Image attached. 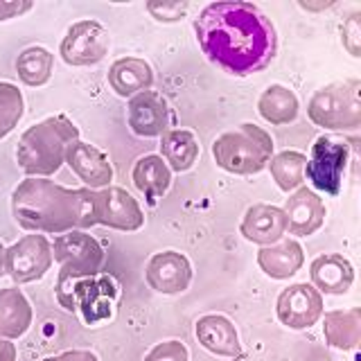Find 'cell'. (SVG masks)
Masks as SVG:
<instances>
[{
  "label": "cell",
  "instance_id": "cell-20",
  "mask_svg": "<svg viewBox=\"0 0 361 361\" xmlns=\"http://www.w3.org/2000/svg\"><path fill=\"white\" fill-rule=\"evenodd\" d=\"M257 264L269 278L287 280L291 276H296L305 264L302 246L296 240H285V237H282L280 242L259 248Z\"/></svg>",
  "mask_w": 361,
  "mask_h": 361
},
{
  "label": "cell",
  "instance_id": "cell-25",
  "mask_svg": "<svg viewBox=\"0 0 361 361\" xmlns=\"http://www.w3.org/2000/svg\"><path fill=\"white\" fill-rule=\"evenodd\" d=\"M257 111L264 122L274 124V127H285L298 118V97L291 88L282 84H271L257 99Z\"/></svg>",
  "mask_w": 361,
  "mask_h": 361
},
{
  "label": "cell",
  "instance_id": "cell-11",
  "mask_svg": "<svg viewBox=\"0 0 361 361\" xmlns=\"http://www.w3.org/2000/svg\"><path fill=\"white\" fill-rule=\"evenodd\" d=\"M95 221L113 231L131 233L145 226V212L124 188L109 185L95 190Z\"/></svg>",
  "mask_w": 361,
  "mask_h": 361
},
{
  "label": "cell",
  "instance_id": "cell-1",
  "mask_svg": "<svg viewBox=\"0 0 361 361\" xmlns=\"http://www.w3.org/2000/svg\"><path fill=\"white\" fill-rule=\"evenodd\" d=\"M195 32L203 54L233 77L264 71L278 52L271 18L257 5L242 0L206 5L195 20Z\"/></svg>",
  "mask_w": 361,
  "mask_h": 361
},
{
  "label": "cell",
  "instance_id": "cell-32",
  "mask_svg": "<svg viewBox=\"0 0 361 361\" xmlns=\"http://www.w3.org/2000/svg\"><path fill=\"white\" fill-rule=\"evenodd\" d=\"M359 34H361L359 14H355L353 18H348V23L343 25V45L353 56H359V39H361Z\"/></svg>",
  "mask_w": 361,
  "mask_h": 361
},
{
  "label": "cell",
  "instance_id": "cell-22",
  "mask_svg": "<svg viewBox=\"0 0 361 361\" xmlns=\"http://www.w3.org/2000/svg\"><path fill=\"white\" fill-rule=\"evenodd\" d=\"M32 305L18 287L0 289V338L14 341L20 338L32 325Z\"/></svg>",
  "mask_w": 361,
  "mask_h": 361
},
{
  "label": "cell",
  "instance_id": "cell-16",
  "mask_svg": "<svg viewBox=\"0 0 361 361\" xmlns=\"http://www.w3.org/2000/svg\"><path fill=\"white\" fill-rule=\"evenodd\" d=\"M66 163L84 180L88 190H102L111 185V180H113L111 161L95 145H88L82 140L73 142L71 149L66 154Z\"/></svg>",
  "mask_w": 361,
  "mask_h": 361
},
{
  "label": "cell",
  "instance_id": "cell-28",
  "mask_svg": "<svg viewBox=\"0 0 361 361\" xmlns=\"http://www.w3.org/2000/svg\"><path fill=\"white\" fill-rule=\"evenodd\" d=\"M305 163H307V156L300 152H280L276 156H271L269 169L271 176L278 183L282 192H293L305 183Z\"/></svg>",
  "mask_w": 361,
  "mask_h": 361
},
{
  "label": "cell",
  "instance_id": "cell-17",
  "mask_svg": "<svg viewBox=\"0 0 361 361\" xmlns=\"http://www.w3.org/2000/svg\"><path fill=\"white\" fill-rule=\"evenodd\" d=\"M240 233L244 240L259 244V246H271L280 242L287 233V219L285 212L278 206H269V203H255L246 212L240 224Z\"/></svg>",
  "mask_w": 361,
  "mask_h": 361
},
{
  "label": "cell",
  "instance_id": "cell-6",
  "mask_svg": "<svg viewBox=\"0 0 361 361\" xmlns=\"http://www.w3.org/2000/svg\"><path fill=\"white\" fill-rule=\"evenodd\" d=\"M52 257L59 264L54 293H61L77 280L93 278L102 274L104 264V248L86 231H71L54 237Z\"/></svg>",
  "mask_w": 361,
  "mask_h": 361
},
{
  "label": "cell",
  "instance_id": "cell-10",
  "mask_svg": "<svg viewBox=\"0 0 361 361\" xmlns=\"http://www.w3.org/2000/svg\"><path fill=\"white\" fill-rule=\"evenodd\" d=\"M111 34L97 20H79L68 27L59 54L68 66H95L109 54Z\"/></svg>",
  "mask_w": 361,
  "mask_h": 361
},
{
  "label": "cell",
  "instance_id": "cell-24",
  "mask_svg": "<svg viewBox=\"0 0 361 361\" xmlns=\"http://www.w3.org/2000/svg\"><path fill=\"white\" fill-rule=\"evenodd\" d=\"M325 341L336 350H355L361 341V310H334L323 319Z\"/></svg>",
  "mask_w": 361,
  "mask_h": 361
},
{
  "label": "cell",
  "instance_id": "cell-33",
  "mask_svg": "<svg viewBox=\"0 0 361 361\" xmlns=\"http://www.w3.org/2000/svg\"><path fill=\"white\" fill-rule=\"evenodd\" d=\"M34 5L30 3V0H0V23L9 20V18H16V16H23Z\"/></svg>",
  "mask_w": 361,
  "mask_h": 361
},
{
  "label": "cell",
  "instance_id": "cell-9",
  "mask_svg": "<svg viewBox=\"0 0 361 361\" xmlns=\"http://www.w3.org/2000/svg\"><path fill=\"white\" fill-rule=\"evenodd\" d=\"M52 262V244L39 233L20 237L18 242L5 248V274L16 285L41 280L50 271Z\"/></svg>",
  "mask_w": 361,
  "mask_h": 361
},
{
  "label": "cell",
  "instance_id": "cell-4",
  "mask_svg": "<svg viewBox=\"0 0 361 361\" xmlns=\"http://www.w3.org/2000/svg\"><path fill=\"white\" fill-rule=\"evenodd\" d=\"M274 156V138L257 124L244 122L212 142V158L224 172L237 176L259 174Z\"/></svg>",
  "mask_w": 361,
  "mask_h": 361
},
{
  "label": "cell",
  "instance_id": "cell-19",
  "mask_svg": "<svg viewBox=\"0 0 361 361\" xmlns=\"http://www.w3.org/2000/svg\"><path fill=\"white\" fill-rule=\"evenodd\" d=\"M312 287L319 293H330V296H341L355 282V269L350 259L338 253L319 255L310 267Z\"/></svg>",
  "mask_w": 361,
  "mask_h": 361
},
{
  "label": "cell",
  "instance_id": "cell-15",
  "mask_svg": "<svg viewBox=\"0 0 361 361\" xmlns=\"http://www.w3.org/2000/svg\"><path fill=\"white\" fill-rule=\"evenodd\" d=\"M285 219H287V231L296 237H310L316 231H321V226L325 224V203L323 199L316 195L314 190L300 185L298 190H293L285 208Z\"/></svg>",
  "mask_w": 361,
  "mask_h": 361
},
{
  "label": "cell",
  "instance_id": "cell-12",
  "mask_svg": "<svg viewBox=\"0 0 361 361\" xmlns=\"http://www.w3.org/2000/svg\"><path fill=\"white\" fill-rule=\"evenodd\" d=\"M323 293L307 282H296L280 291L276 302V314L280 323L289 330H307L323 316Z\"/></svg>",
  "mask_w": 361,
  "mask_h": 361
},
{
  "label": "cell",
  "instance_id": "cell-30",
  "mask_svg": "<svg viewBox=\"0 0 361 361\" xmlns=\"http://www.w3.org/2000/svg\"><path fill=\"white\" fill-rule=\"evenodd\" d=\"M145 361H190V350L183 341H163L156 343L149 353L145 355Z\"/></svg>",
  "mask_w": 361,
  "mask_h": 361
},
{
  "label": "cell",
  "instance_id": "cell-3",
  "mask_svg": "<svg viewBox=\"0 0 361 361\" xmlns=\"http://www.w3.org/2000/svg\"><path fill=\"white\" fill-rule=\"evenodd\" d=\"M79 140V129L66 116H52L20 135L16 163L27 176H50L66 163L71 145Z\"/></svg>",
  "mask_w": 361,
  "mask_h": 361
},
{
  "label": "cell",
  "instance_id": "cell-5",
  "mask_svg": "<svg viewBox=\"0 0 361 361\" xmlns=\"http://www.w3.org/2000/svg\"><path fill=\"white\" fill-rule=\"evenodd\" d=\"M307 118L330 131H355L361 127V82L343 79L319 88L307 104Z\"/></svg>",
  "mask_w": 361,
  "mask_h": 361
},
{
  "label": "cell",
  "instance_id": "cell-13",
  "mask_svg": "<svg viewBox=\"0 0 361 361\" xmlns=\"http://www.w3.org/2000/svg\"><path fill=\"white\" fill-rule=\"evenodd\" d=\"M145 280L154 291L174 296L183 293L192 282L190 259L178 251H163L149 257L145 269Z\"/></svg>",
  "mask_w": 361,
  "mask_h": 361
},
{
  "label": "cell",
  "instance_id": "cell-31",
  "mask_svg": "<svg viewBox=\"0 0 361 361\" xmlns=\"http://www.w3.org/2000/svg\"><path fill=\"white\" fill-rule=\"evenodd\" d=\"M188 3H147V11L161 23H176L188 14Z\"/></svg>",
  "mask_w": 361,
  "mask_h": 361
},
{
  "label": "cell",
  "instance_id": "cell-7",
  "mask_svg": "<svg viewBox=\"0 0 361 361\" xmlns=\"http://www.w3.org/2000/svg\"><path fill=\"white\" fill-rule=\"evenodd\" d=\"M120 298L118 282L106 274L77 280L75 285L56 293V300L63 310L77 312L86 325H97L113 319Z\"/></svg>",
  "mask_w": 361,
  "mask_h": 361
},
{
  "label": "cell",
  "instance_id": "cell-35",
  "mask_svg": "<svg viewBox=\"0 0 361 361\" xmlns=\"http://www.w3.org/2000/svg\"><path fill=\"white\" fill-rule=\"evenodd\" d=\"M0 361H16V345L7 338H0Z\"/></svg>",
  "mask_w": 361,
  "mask_h": 361
},
{
  "label": "cell",
  "instance_id": "cell-29",
  "mask_svg": "<svg viewBox=\"0 0 361 361\" xmlns=\"http://www.w3.org/2000/svg\"><path fill=\"white\" fill-rule=\"evenodd\" d=\"M23 111H25V99L18 86L0 82V140L18 127Z\"/></svg>",
  "mask_w": 361,
  "mask_h": 361
},
{
  "label": "cell",
  "instance_id": "cell-34",
  "mask_svg": "<svg viewBox=\"0 0 361 361\" xmlns=\"http://www.w3.org/2000/svg\"><path fill=\"white\" fill-rule=\"evenodd\" d=\"M43 361H99V357L95 353H90V350H68V353L48 357Z\"/></svg>",
  "mask_w": 361,
  "mask_h": 361
},
{
  "label": "cell",
  "instance_id": "cell-36",
  "mask_svg": "<svg viewBox=\"0 0 361 361\" xmlns=\"http://www.w3.org/2000/svg\"><path fill=\"white\" fill-rule=\"evenodd\" d=\"M5 274V246L0 244V276Z\"/></svg>",
  "mask_w": 361,
  "mask_h": 361
},
{
  "label": "cell",
  "instance_id": "cell-26",
  "mask_svg": "<svg viewBox=\"0 0 361 361\" xmlns=\"http://www.w3.org/2000/svg\"><path fill=\"white\" fill-rule=\"evenodd\" d=\"M161 158L174 172H188L199 158V140L188 129H169L161 135Z\"/></svg>",
  "mask_w": 361,
  "mask_h": 361
},
{
  "label": "cell",
  "instance_id": "cell-23",
  "mask_svg": "<svg viewBox=\"0 0 361 361\" xmlns=\"http://www.w3.org/2000/svg\"><path fill=\"white\" fill-rule=\"evenodd\" d=\"M131 178H133V185L138 188L147 199L156 201L163 195H167L169 185H172V169L167 167V163L161 156L147 154L135 161Z\"/></svg>",
  "mask_w": 361,
  "mask_h": 361
},
{
  "label": "cell",
  "instance_id": "cell-2",
  "mask_svg": "<svg viewBox=\"0 0 361 361\" xmlns=\"http://www.w3.org/2000/svg\"><path fill=\"white\" fill-rule=\"evenodd\" d=\"M11 214L20 228L63 235L95 226V190L63 188L50 178L27 176L11 192Z\"/></svg>",
  "mask_w": 361,
  "mask_h": 361
},
{
  "label": "cell",
  "instance_id": "cell-18",
  "mask_svg": "<svg viewBox=\"0 0 361 361\" xmlns=\"http://www.w3.org/2000/svg\"><path fill=\"white\" fill-rule=\"evenodd\" d=\"M195 334L199 343L208 350V353L217 357H240L242 343L240 334H237L231 319L221 314H206L201 316L195 325Z\"/></svg>",
  "mask_w": 361,
  "mask_h": 361
},
{
  "label": "cell",
  "instance_id": "cell-14",
  "mask_svg": "<svg viewBox=\"0 0 361 361\" xmlns=\"http://www.w3.org/2000/svg\"><path fill=\"white\" fill-rule=\"evenodd\" d=\"M127 120L131 131L138 138H161L165 131H169V106L163 95L156 90H145L129 97L127 104Z\"/></svg>",
  "mask_w": 361,
  "mask_h": 361
},
{
  "label": "cell",
  "instance_id": "cell-21",
  "mask_svg": "<svg viewBox=\"0 0 361 361\" xmlns=\"http://www.w3.org/2000/svg\"><path fill=\"white\" fill-rule=\"evenodd\" d=\"M109 84L120 97H133L154 86L152 66L138 56H122L109 68Z\"/></svg>",
  "mask_w": 361,
  "mask_h": 361
},
{
  "label": "cell",
  "instance_id": "cell-27",
  "mask_svg": "<svg viewBox=\"0 0 361 361\" xmlns=\"http://www.w3.org/2000/svg\"><path fill=\"white\" fill-rule=\"evenodd\" d=\"M52 68H54V56L50 50L41 48V45L25 48L16 59V73L20 77V82L32 88L48 84L52 77Z\"/></svg>",
  "mask_w": 361,
  "mask_h": 361
},
{
  "label": "cell",
  "instance_id": "cell-8",
  "mask_svg": "<svg viewBox=\"0 0 361 361\" xmlns=\"http://www.w3.org/2000/svg\"><path fill=\"white\" fill-rule=\"evenodd\" d=\"M348 161L350 149L345 140H338L334 135H319L305 163V180H310L312 188L319 192L336 197L343 185Z\"/></svg>",
  "mask_w": 361,
  "mask_h": 361
}]
</instances>
